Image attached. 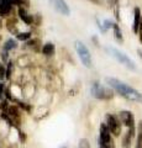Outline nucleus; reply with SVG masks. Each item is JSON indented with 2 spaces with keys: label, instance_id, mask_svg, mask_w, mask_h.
Returning <instances> with one entry per match:
<instances>
[{
  "label": "nucleus",
  "instance_id": "f257e3e1",
  "mask_svg": "<svg viewBox=\"0 0 142 148\" xmlns=\"http://www.w3.org/2000/svg\"><path fill=\"white\" fill-rule=\"evenodd\" d=\"M106 83L115 89L119 94L123 98L132 100V101H139V103H142V94L140 91H137L134 88H131L130 85L125 84L123 82L116 79V78H106Z\"/></svg>",
  "mask_w": 142,
  "mask_h": 148
},
{
  "label": "nucleus",
  "instance_id": "f03ea898",
  "mask_svg": "<svg viewBox=\"0 0 142 148\" xmlns=\"http://www.w3.org/2000/svg\"><path fill=\"white\" fill-rule=\"evenodd\" d=\"M91 94H93L94 98L97 99H102V100H109L114 96V91L108 89V88H104L99 84V83H94L93 88H91Z\"/></svg>",
  "mask_w": 142,
  "mask_h": 148
},
{
  "label": "nucleus",
  "instance_id": "7ed1b4c3",
  "mask_svg": "<svg viewBox=\"0 0 142 148\" xmlns=\"http://www.w3.org/2000/svg\"><path fill=\"white\" fill-rule=\"evenodd\" d=\"M75 49H77V53H78V56H79L82 63H83L85 67L90 68L91 66H93V64H91V56H90L89 49L86 48L80 41H77L75 42Z\"/></svg>",
  "mask_w": 142,
  "mask_h": 148
},
{
  "label": "nucleus",
  "instance_id": "20e7f679",
  "mask_svg": "<svg viewBox=\"0 0 142 148\" xmlns=\"http://www.w3.org/2000/svg\"><path fill=\"white\" fill-rule=\"evenodd\" d=\"M121 125L122 123L117 116H115V115H113V114L106 115V126L109 127L110 132H111L114 136L119 137L121 135Z\"/></svg>",
  "mask_w": 142,
  "mask_h": 148
},
{
  "label": "nucleus",
  "instance_id": "39448f33",
  "mask_svg": "<svg viewBox=\"0 0 142 148\" xmlns=\"http://www.w3.org/2000/svg\"><path fill=\"white\" fill-rule=\"evenodd\" d=\"M108 51H109L110 53H111L113 57H115L119 62H121V63L123 64V66L129 67L130 69H135V68H136V67H135V63L132 62L126 54H123V53L120 52L119 49H116V48H108Z\"/></svg>",
  "mask_w": 142,
  "mask_h": 148
},
{
  "label": "nucleus",
  "instance_id": "423d86ee",
  "mask_svg": "<svg viewBox=\"0 0 142 148\" xmlns=\"http://www.w3.org/2000/svg\"><path fill=\"white\" fill-rule=\"evenodd\" d=\"M119 119L122 125H125L126 127L132 128L135 127V119H134V115L130 111H121L120 115H119Z\"/></svg>",
  "mask_w": 142,
  "mask_h": 148
},
{
  "label": "nucleus",
  "instance_id": "0eeeda50",
  "mask_svg": "<svg viewBox=\"0 0 142 148\" xmlns=\"http://www.w3.org/2000/svg\"><path fill=\"white\" fill-rule=\"evenodd\" d=\"M110 130L106 126V123H102L100 126V135H99V145H105V143H109L113 141L111 135H110Z\"/></svg>",
  "mask_w": 142,
  "mask_h": 148
},
{
  "label": "nucleus",
  "instance_id": "6e6552de",
  "mask_svg": "<svg viewBox=\"0 0 142 148\" xmlns=\"http://www.w3.org/2000/svg\"><path fill=\"white\" fill-rule=\"evenodd\" d=\"M52 4V6L54 8V10L58 11L59 14H62V15H69V8H68L67 3L64 0H49Z\"/></svg>",
  "mask_w": 142,
  "mask_h": 148
},
{
  "label": "nucleus",
  "instance_id": "1a4fd4ad",
  "mask_svg": "<svg viewBox=\"0 0 142 148\" xmlns=\"http://www.w3.org/2000/svg\"><path fill=\"white\" fill-rule=\"evenodd\" d=\"M135 133H136L135 127L129 128V131L126 132V135L122 138V148H130L131 147V142H132V138L135 137Z\"/></svg>",
  "mask_w": 142,
  "mask_h": 148
},
{
  "label": "nucleus",
  "instance_id": "9d476101",
  "mask_svg": "<svg viewBox=\"0 0 142 148\" xmlns=\"http://www.w3.org/2000/svg\"><path fill=\"white\" fill-rule=\"evenodd\" d=\"M141 21H142L141 11H140L139 8H136V9H135V18H134V32H135V34H139Z\"/></svg>",
  "mask_w": 142,
  "mask_h": 148
},
{
  "label": "nucleus",
  "instance_id": "9b49d317",
  "mask_svg": "<svg viewBox=\"0 0 142 148\" xmlns=\"http://www.w3.org/2000/svg\"><path fill=\"white\" fill-rule=\"evenodd\" d=\"M11 9V0H0V15H8Z\"/></svg>",
  "mask_w": 142,
  "mask_h": 148
},
{
  "label": "nucleus",
  "instance_id": "f8f14e48",
  "mask_svg": "<svg viewBox=\"0 0 142 148\" xmlns=\"http://www.w3.org/2000/svg\"><path fill=\"white\" fill-rule=\"evenodd\" d=\"M19 14H20V17L24 20L25 24H31L32 22V17H31V15H29V14H26L24 9H20L19 10Z\"/></svg>",
  "mask_w": 142,
  "mask_h": 148
},
{
  "label": "nucleus",
  "instance_id": "ddd939ff",
  "mask_svg": "<svg viewBox=\"0 0 142 148\" xmlns=\"http://www.w3.org/2000/svg\"><path fill=\"white\" fill-rule=\"evenodd\" d=\"M42 52H43V54H46V56H52V54L54 53V46H53L52 43L45 45L43 48H42Z\"/></svg>",
  "mask_w": 142,
  "mask_h": 148
},
{
  "label": "nucleus",
  "instance_id": "4468645a",
  "mask_svg": "<svg viewBox=\"0 0 142 148\" xmlns=\"http://www.w3.org/2000/svg\"><path fill=\"white\" fill-rule=\"evenodd\" d=\"M16 47V42L14 40H8L5 42V46H4V49L5 51H9V49H12Z\"/></svg>",
  "mask_w": 142,
  "mask_h": 148
},
{
  "label": "nucleus",
  "instance_id": "2eb2a0df",
  "mask_svg": "<svg viewBox=\"0 0 142 148\" xmlns=\"http://www.w3.org/2000/svg\"><path fill=\"white\" fill-rule=\"evenodd\" d=\"M114 34H115V38L117 41H122V35H121V30L119 29V26L114 24Z\"/></svg>",
  "mask_w": 142,
  "mask_h": 148
},
{
  "label": "nucleus",
  "instance_id": "dca6fc26",
  "mask_svg": "<svg viewBox=\"0 0 142 148\" xmlns=\"http://www.w3.org/2000/svg\"><path fill=\"white\" fill-rule=\"evenodd\" d=\"M79 148H90L89 141L86 140V138H82L79 141Z\"/></svg>",
  "mask_w": 142,
  "mask_h": 148
},
{
  "label": "nucleus",
  "instance_id": "f3484780",
  "mask_svg": "<svg viewBox=\"0 0 142 148\" xmlns=\"http://www.w3.org/2000/svg\"><path fill=\"white\" fill-rule=\"evenodd\" d=\"M17 40H21V41H25V40H29L30 38V34L29 32H24V34H19L16 35Z\"/></svg>",
  "mask_w": 142,
  "mask_h": 148
},
{
  "label": "nucleus",
  "instance_id": "a211bd4d",
  "mask_svg": "<svg viewBox=\"0 0 142 148\" xmlns=\"http://www.w3.org/2000/svg\"><path fill=\"white\" fill-rule=\"evenodd\" d=\"M99 148H115V145H114V141H111L105 145H99Z\"/></svg>",
  "mask_w": 142,
  "mask_h": 148
},
{
  "label": "nucleus",
  "instance_id": "6ab92c4d",
  "mask_svg": "<svg viewBox=\"0 0 142 148\" xmlns=\"http://www.w3.org/2000/svg\"><path fill=\"white\" fill-rule=\"evenodd\" d=\"M9 112L11 115H14V116H16L19 111H17V108H15V106H10V108H9Z\"/></svg>",
  "mask_w": 142,
  "mask_h": 148
},
{
  "label": "nucleus",
  "instance_id": "aec40b11",
  "mask_svg": "<svg viewBox=\"0 0 142 148\" xmlns=\"http://www.w3.org/2000/svg\"><path fill=\"white\" fill-rule=\"evenodd\" d=\"M139 35H140V40L142 42V21H141V25H140V30H139Z\"/></svg>",
  "mask_w": 142,
  "mask_h": 148
},
{
  "label": "nucleus",
  "instance_id": "412c9836",
  "mask_svg": "<svg viewBox=\"0 0 142 148\" xmlns=\"http://www.w3.org/2000/svg\"><path fill=\"white\" fill-rule=\"evenodd\" d=\"M1 96H3V84L0 83V98H1Z\"/></svg>",
  "mask_w": 142,
  "mask_h": 148
},
{
  "label": "nucleus",
  "instance_id": "4be33fe9",
  "mask_svg": "<svg viewBox=\"0 0 142 148\" xmlns=\"http://www.w3.org/2000/svg\"><path fill=\"white\" fill-rule=\"evenodd\" d=\"M20 137H21V141L24 142L25 141V137H24V135H22V132H20Z\"/></svg>",
  "mask_w": 142,
  "mask_h": 148
},
{
  "label": "nucleus",
  "instance_id": "5701e85b",
  "mask_svg": "<svg viewBox=\"0 0 142 148\" xmlns=\"http://www.w3.org/2000/svg\"><path fill=\"white\" fill-rule=\"evenodd\" d=\"M139 54H140V56H141V57H142V51H141V49L139 51Z\"/></svg>",
  "mask_w": 142,
  "mask_h": 148
},
{
  "label": "nucleus",
  "instance_id": "b1692460",
  "mask_svg": "<svg viewBox=\"0 0 142 148\" xmlns=\"http://www.w3.org/2000/svg\"><path fill=\"white\" fill-rule=\"evenodd\" d=\"M136 148H142V147H136Z\"/></svg>",
  "mask_w": 142,
  "mask_h": 148
},
{
  "label": "nucleus",
  "instance_id": "393cba45",
  "mask_svg": "<svg viewBox=\"0 0 142 148\" xmlns=\"http://www.w3.org/2000/svg\"><path fill=\"white\" fill-rule=\"evenodd\" d=\"M62 148H66V147H62Z\"/></svg>",
  "mask_w": 142,
  "mask_h": 148
}]
</instances>
